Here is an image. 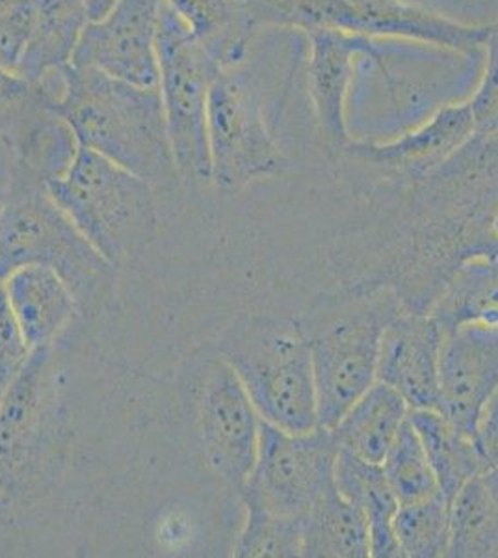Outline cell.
<instances>
[{
	"label": "cell",
	"mask_w": 498,
	"mask_h": 558,
	"mask_svg": "<svg viewBox=\"0 0 498 558\" xmlns=\"http://www.w3.org/2000/svg\"><path fill=\"white\" fill-rule=\"evenodd\" d=\"M441 326L429 313L400 312L379 344L378 381L404 397L411 410L439 412Z\"/></svg>",
	"instance_id": "e0dca14e"
},
{
	"label": "cell",
	"mask_w": 498,
	"mask_h": 558,
	"mask_svg": "<svg viewBox=\"0 0 498 558\" xmlns=\"http://www.w3.org/2000/svg\"><path fill=\"white\" fill-rule=\"evenodd\" d=\"M218 354L246 387L260 421L289 432L318 426L309 339L300 318L242 315L221 336Z\"/></svg>",
	"instance_id": "7a4b0ae2"
},
{
	"label": "cell",
	"mask_w": 498,
	"mask_h": 558,
	"mask_svg": "<svg viewBox=\"0 0 498 558\" xmlns=\"http://www.w3.org/2000/svg\"><path fill=\"white\" fill-rule=\"evenodd\" d=\"M270 64L255 44L244 57L220 65L208 96V147L212 183L239 192L289 168L271 120Z\"/></svg>",
	"instance_id": "277c9868"
},
{
	"label": "cell",
	"mask_w": 498,
	"mask_h": 558,
	"mask_svg": "<svg viewBox=\"0 0 498 558\" xmlns=\"http://www.w3.org/2000/svg\"><path fill=\"white\" fill-rule=\"evenodd\" d=\"M400 557H448L450 546V505L442 495L398 507L394 518Z\"/></svg>",
	"instance_id": "484cf974"
},
{
	"label": "cell",
	"mask_w": 498,
	"mask_h": 558,
	"mask_svg": "<svg viewBox=\"0 0 498 558\" xmlns=\"http://www.w3.org/2000/svg\"><path fill=\"white\" fill-rule=\"evenodd\" d=\"M160 12L162 0H120L102 20L89 21L71 64L158 88Z\"/></svg>",
	"instance_id": "7c38bea8"
},
{
	"label": "cell",
	"mask_w": 498,
	"mask_h": 558,
	"mask_svg": "<svg viewBox=\"0 0 498 558\" xmlns=\"http://www.w3.org/2000/svg\"><path fill=\"white\" fill-rule=\"evenodd\" d=\"M305 36L309 44L307 83L318 133L328 149L342 151L352 142L347 102L360 58L373 60L392 86L391 71L374 39L333 31H315Z\"/></svg>",
	"instance_id": "9a60e30c"
},
{
	"label": "cell",
	"mask_w": 498,
	"mask_h": 558,
	"mask_svg": "<svg viewBox=\"0 0 498 558\" xmlns=\"http://www.w3.org/2000/svg\"><path fill=\"white\" fill-rule=\"evenodd\" d=\"M247 26L260 31H315L363 38H397L465 57L486 49L495 23H463L410 0H240Z\"/></svg>",
	"instance_id": "3957f363"
},
{
	"label": "cell",
	"mask_w": 498,
	"mask_h": 558,
	"mask_svg": "<svg viewBox=\"0 0 498 558\" xmlns=\"http://www.w3.org/2000/svg\"><path fill=\"white\" fill-rule=\"evenodd\" d=\"M57 108L78 146L146 179L157 191L181 184L160 89L70 64L62 70Z\"/></svg>",
	"instance_id": "6da1fadb"
},
{
	"label": "cell",
	"mask_w": 498,
	"mask_h": 558,
	"mask_svg": "<svg viewBox=\"0 0 498 558\" xmlns=\"http://www.w3.org/2000/svg\"><path fill=\"white\" fill-rule=\"evenodd\" d=\"M57 99L41 83H31L0 121V151L7 157L8 179L51 184L70 170L78 142Z\"/></svg>",
	"instance_id": "4fadbf2b"
},
{
	"label": "cell",
	"mask_w": 498,
	"mask_h": 558,
	"mask_svg": "<svg viewBox=\"0 0 498 558\" xmlns=\"http://www.w3.org/2000/svg\"><path fill=\"white\" fill-rule=\"evenodd\" d=\"M15 2H17V0H0V15L7 12V10H10Z\"/></svg>",
	"instance_id": "d590c367"
},
{
	"label": "cell",
	"mask_w": 498,
	"mask_h": 558,
	"mask_svg": "<svg viewBox=\"0 0 498 558\" xmlns=\"http://www.w3.org/2000/svg\"><path fill=\"white\" fill-rule=\"evenodd\" d=\"M486 68L479 78L478 88L469 99L473 112L474 128L479 136L498 133V23H495L491 36L487 39Z\"/></svg>",
	"instance_id": "f1b7e54d"
},
{
	"label": "cell",
	"mask_w": 498,
	"mask_h": 558,
	"mask_svg": "<svg viewBox=\"0 0 498 558\" xmlns=\"http://www.w3.org/2000/svg\"><path fill=\"white\" fill-rule=\"evenodd\" d=\"M32 265L57 270L81 310L97 304L114 281L116 267L84 239L47 186L8 179L0 209V279Z\"/></svg>",
	"instance_id": "8992f818"
},
{
	"label": "cell",
	"mask_w": 498,
	"mask_h": 558,
	"mask_svg": "<svg viewBox=\"0 0 498 558\" xmlns=\"http://www.w3.org/2000/svg\"><path fill=\"white\" fill-rule=\"evenodd\" d=\"M410 423L418 434L439 492L450 505L465 484L484 475L489 465L476 439L458 430L436 410H411Z\"/></svg>",
	"instance_id": "7402d4cb"
},
{
	"label": "cell",
	"mask_w": 498,
	"mask_h": 558,
	"mask_svg": "<svg viewBox=\"0 0 498 558\" xmlns=\"http://www.w3.org/2000/svg\"><path fill=\"white\" fill-rule=\"evenodd\" d=\"M381 465L400 505L424 501L429 497L441 495L423 444L411 425L410 418L398 432L397 439Z\"/></svg>",
	"instance_id": "4316f807"
},
{
	"label": "cell",
	"mask_w": 498,
	"mask_h": 558,
	"mask_svg": "<svg viewBox=\"0 0 498 558\" xmlns=\"http://www.w3.org/2000/svg\"><path fill=\"white\" fill-rule=\"evenodd\" d=\"M32 350L54 347L81 312L68 281L49 267H21L0 279Z\"/></svg>",
	"instance_id": "ac0fdd59"
},
{
	"label": "cell",
	"mask_w": 498,
	"mask_h": 558,
	"mask_svg": "<svg viewBox=\"0 0 498 558\" xmlns=\"http://www.w3.org/2000/svg\"><path fill=\"white\" fill-rule=\"evenodd\" d=\"M47 191L112 267L133 263L157 241V189L99 153L78 147L70 170Z\"/></svg>",
	"instance_id": "5b68a950"
},
{
	"label": "cell",
	"mask_w": 498,
	"mask_h": 558,
	"mask_svg": "<svg viewBox=\"0 0 498 558\" xmlns=\"http://www.w3.org/2000/svg\"><path fill=\"white\" fill-rule=\"evenodd\" d=\"M31 28V0H17L0 15V65L17 75Z\"/></svg>",
	"instance_id": "4dcf8cb0"
},
{
	"label": "cell",
	"mask_w": 498,
	"mask_h": 558,
	"mask_svg": "<svg viewBox=\"0 0 498 558\" xmlns=\"http://www.w3.org/2000/svg\"><path fill=\"white\" fill-rule=\"evenodd\" d=\"M482 483L486 484V488L489 489L493 499L498 505V468H491L482 475Z\"/></svg>",
	"instance_id": "e575fe53"
},
{
	"label": "cell",
	"mask_w": 498,
	"mask_h": 558,
	"mask_svg": "<svg viewBox=\"0 0 498 558\" xmlns=\"http://www.w3.org/2000/svg\"><path fill=\"white\" fill-rule=\"evenodd\" d=\"M448 557H498V505L482 476L465 484L450 502Z\"/></svg>",
	"instance_id": "d4e9b609"
},
{
	"label": "cell",
	"mask_w": 498,
	"mask_h": 558,
	"mask_svg": "<svg viewBox=\"0 0 498 558\" xmlns=\"http://www.w3.org/2000/svg\"><path fill=\"white\" fill-rule=\"evenodd\" d=\"M476 444L482 457L486 458L489 470L498 468V391L487 402L486 410L479 417Z\"/></svg>",
	"instance_id": "1f68e13d"
},
{
	"label": "cell",
	"mask_w": 498,
	"mask_h": 558,
	"mask_svg": "<svg viewBox=\"0 0 498 558\" xmlns=\"http://www.w3.org/2000/svg\"><path fill=\"white\" fill-rule=\"evenodd\" d=\"M244 508L246 520L234 544L236 557H303V518L271 514L247 505Z\"/></svg>",
	"instance_id": "83f0119b"
},
{
	"label": "cell",
	"mask_w": 498,
	"mask_h": 558,
	"mask_svg": "<svg viewBox=\"0 0 498 558\" xmlns=\"http://www.w3.org/2000/svg\"><path fill=\"white\" fill-rule=\"evenodd\" d=\"M89 21H99L107 15L120 0H83Z\"/></svg>",
	"instance_id": "836d02e7"
},
{
	"label": "cell",
	"mask_w": 498,
	"mask_h": 558,
	"mask_svg": "<svg viewBox=\"0 0 498 558\" xmlns=\"http://www.w3.org/2000/svg\"><path fill=\"white\" fill-rule=\"evenodd\" d=\"M303 557H371L368 521L337 484L303 518Z\"/></svg>",
	"instance_id": "cb8c5ba5"
},
{
	"label": "cell",
	"mask_w": 498,
	"mask_h": 558,
	"mask_svg": "<svg viewBox=\"0 0 498 558\" xmlns=\"http://www.w3.org/2000/svg\"><path fill=\"white\" fill-rule=\"evenodd\" d=\"M31 86V81L23 76L15 75L13 71L7 70L0 65V121L8 114V110L15 105L26 89Z\"/></svg>",
	"instance_id": "d6a6232c"
},
{
	"label": "cell",
	"mask_w": 498,
	"mask_h": 558,
	"mask_svg": "<svg viewBox=\"0 0 498 558\" xmlns=\"http://www.w3.org/2000/svg\"><path fill=\"white\" fill-rule=\"evenodd\" d=\"M63 423L57 350H34L0 400V501L12 505L41 492L60 460Z\"/></svg>",
	"instance_id": "52a82bcc"
},
{
	"label": "cell",
	"mask_w": 498,
	"mask_h": 558,
	"mask_svg": "<svg viewBox=\"0 0 498 558\" xmlns=\"http://www.w3.org/2000/svg\"><path fill=\"white\" fill-rule=\"evenodd\" d=\"M337 457L339 445L329 428L289 432L260 421L257 458L240 501L271 514L305 518L333 488Z\"/></svg>",
	"instance_id": "30bf717a"
},
{
	"label": "cell",
	"mask_w": 498,
	"mask_h": 558,
	"mask_svg": "<svg viewBox=\"0 0 498 558\" xmlns=\"http://www.w3.org/2000/svg\"><path fill=\"white\" fill-rule=\"evenodd\" d=\"M476 134L467 101L445 105L421 125L389 142H355L342 155L360 160L394 178L423 179L447 162Z\"/></svg>",
	"instance_id": "2e32d148"
},
{
	"label": "cell",
	"mask_w": 498,
	"mask_h": 558,
	"mask_svg": "<svg viewBox=\"0 0 498 558\" xmlns=\"http://www.w3.org/2000/svg\"><path fill=\"white\" fill-rule=\"evenodd\" d=\"M498 391V328L445 331L439 360V413L476 439L479 417Z\"/></svg>",
	"instance_id": "5bb4252c"
},
{
	"label": "cell",
	"mask_w": 498,
	"mask_h": 558,
	"mask_svg": "<svg viewBox=\"0 0 498 558\" xmlns=\"http://www.w3.org/2000/svg\"><path fill=\"white\" fill-rule=\"evenodd\" d=\"M88 23L83 0H31V28L17 75L39 83L70 65Z\"/></svg>",
	"instance_id": "d6986e66"
},
{
	"label": "cell",
	"mask_w": 498,
	"mask_h": 558,
	"mask_svg": "<svg viewBox=\"0 0 498 558\" xmlns=\"http://www.w3.org/2000/svg\"><path fill=\"white\" fill-rule=\"evenodd\" d=\"M400 312L389 294L335 300L302 318L315 375L318 426L333 428L378 378L381 336Z\"/></svg>",
	"instance_id": "ba28073f"
},
{
	"label": "cell",
	"mask_w": 498,
	"mask_h": 558,
	"mask_svg": "<svg viewBox=\"0 0 498 558\" xmlns=\"http://www.w3.org/2000/svg\"><path fill=\"white\" fill-rule=\"evenodd\" d=\"M411 408L392 387L376 381L348 408L333 432L339 451L366 462L381 463L391 449Z\"/></svg>",
	"instance_id": "ffe728a7"
},
{
	"label": "cell",
	"mask_w": 498,
	"mask_h": 558,
	"mask_svg": "<svg viewBox=\"0 0 498 558\" xmlns=\"http://www.w3.org/2000/svg\"><path fill=\"white\" fill-rule=\"evenodd\" d=\"M335 484L344 497L363 510L368 521L371 557H400L394 536V518L400 502L387 481L384 465L339 451L335 463Z\"/></svg>",
	"instance_id": "44dd1931"
},
{
	"label": "cell",
	"mask_w": 498,
	"mask_h": 558,
	"mask_svg": "<svg viewBox=\"0 0 498 558\" xmlns=\"http://www.w3.org/2000/svg\"><path fill=\"white\" fill-rule=\"evenodd\" d=\"M194 412L205 462L239 494L255 465L260 417L246 387L220 354L212 355L197 376Z\"/></svg>",
	"instance_id": "8fae6325"
},
{
	"label": "cell",
	"mask_w": 498,
	"mask_h": 558,
	"mask_svg": "<svg viewBox=\"0 0 498 558\" xmlns=\"http://www.w3.org/2000/svg\"><path fill=\"white\" fill-rule=\"evenodd\" d=\"M2 393H4V386H2V384H0V400H2ZM2 502V501H0Z\"/></svg>",
	"instance_id": "74e56055"
},
{
	"label": "cell",
	"mask_w": 498,
	"mask_h": 558,
	"mask_svg": "<svg viewBox=\"0 0 498 558\" xmlns=\"http://www.w3.org/2000/svg\"><path fill=\"white\" fill-rule=\"evenodd\" d=\"M428 313L442 331L498 328V254L479 255L458 267Z\"/></svg>",
	"instance_id": "603a6c76"
},
{
	"label": "cell",
	"mask_w": 498,
	"mask_h": 558,
	"mask_svg": "<svg viewBox=\"0 0 498 558\" xmlns=\"http://www.w3.org/2000/svg\"><path fill=\"white\" fill-rule=\"evenodd\" d=\"M32 350L20 320L13 313L4 286L0 281V384L7 387L20 375L31 357Z\"/></svg>",
	"instance_id": "f546056e"
},
{
	"label": "cell",
	"mask_w": 498,
	"mask_h": 558,
	"mask_svg": "<svg viewBox=\"0 0 498 558\" xmlns=\"http://www.w3.org/2000/svg\"><path fill=\"white\" fill-rule=\"evenodd\" d=\"M218 62L162 0L158 25V89L181 184L212 183L208 96Z\"/></svg>",
	"instance_id": "9c48e42d"
},
{
	"label": "cell",
	"mask_w": 498,
	"mask_h": 558,
	"mask_svg": "<svg viewBox=\"0 0 498 558\" xmlns=\"http://www.w3.org/2000/svg\"><path fill=\"white\" fill-rule=\"evenodd\" d=\"M2 204H4V189H0V209H2Z\"/></svg>",
	"instance_id": "8d00e7d4"
}]
</instances>
